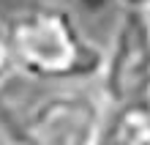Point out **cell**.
<instances>
[{
	"label": "cell",
	"mask_w": 150,
	"mask_h": 145,
	"mask_svg": "<svg viewBox=\"0 0 150 145\" xmlns=\"http://www.w3.org/2000/svg\"><path fill=\"white\" fill-rule=\"evenodd\" d=\"M11 63L38 82H87L98 79L104 49L87 39L76 16L63 6H28L3 25Z\"/></svg>",
	"instance_id": "obj_1"
},
{
	"label": "cell",
	"mask_w": 150,
	"mask_h": 145,
	"mask_svg": "<svg viewBox=\"0 0 150 145\" xmlns=\"http://www.w3.org/2000/svg\"><path fill=\"white\" fill-rule=\"evenodd\" d=\"M109 107L101 93L57 90L41 96L16 121L19 145H98Z\"/></svg>",
	"instance_id": "obj_2"
},
{
	"label": "cell",
	"mask_w": 150,
	"mask_h": 145,
	"mask_svg": "<svg viewBox=\"0 0 150 145\" xmlns=\"http://www.w3.org/2000/svg\"><path fill=\"white\" fill-rule=\"evenodd\" d=\"M98 79L101 99L109 110L150 101V25L145 8L126 6L109 49H104Z\"/></svg>",
	"instance_id": "obj_3"
},
{
	"label": "cell",
	"mask_w": 150,
	"mask_h": 145,
	"mask_svg": "<svg viewBox=\"0 0 150 145\" xmlns=\"http://www.w3.org/2000/svg\"><path fill=\"white\" fill-rule=\"evenodd\" d=\"M112 112L115 121L112 126H107V131H112L126 145H150V101L117 107Z\"/></svg>",
	"instance_id": "obj_4"
},
{
	"label": "cell",
	"mask_w": 150,
	"mask_h": 145,
	"mask_svg": "<svg viewBox=\"0 0 150 145\" xmlns=\"http://www.w3.org/2000/svg\"><path fill=\"white\" fill-rule=\"evenodd\" d=\"M8 71H14V63H11V49H8L6 30H3V25H0V82L6 79Z\"/></svg>",
	"instance_id": "obj_5"
},
{
	"label": "cell",
	"mask_w": 150,
	"mask_h": 145,
	"mask_svg": "<svg viewBox=\"0 0 150 145\" xmlns=\"http://www.w3.org/2000/svg\"><path fill=\"white\" fill-rule=\"evenodd\" d=\"M98 145H126V142H123V140H117L112 131H107V129H104V137L98 140Z\"/></svg>",
	"instance_id": "obj_6"
},
{
	"label": "cell",
	"mask_w": 150,
	"mask_h": 145,
	"mask_svg": "<svg viewBox=\"0 0 150 145\" xmlns=\"http://www.w3.org/2000/svg\"><path fill=\"white\" fill-rule=\"evenodd\" d=\"M128 8H145V6H150V0H123Z\"/></svg>",
	"instance_id": "obj_7"
},
{
	"label": "cell",
	"mask_w": 150,
	"mask_h": 145,
	"mask_svg": "<svg viewBox=\"0 0 150 145\" xmlns=\"http://www.w3.org/2000/svg\"><path fill=\"white\" fill-rule=\"evenodd\" d=\"M145 19H147V25H150V6H145Z\"/></svg>",
	"instance_id": "obj_8"
},
{
	"label": "cell",
	"mask_w": 150,
	"mask_h": 145,
	"mask_svg": "<svg viewBox=\"0 0 150 145\" xmlns=\"http://www.w3.org/2000/svg\"><path fill=\"white\" fill-rule=\"evenodd\" d=\"M14 145H19V142H14Z\"/></svg>",
	"instance_id": "obj_9"
}]
</instances>
